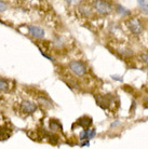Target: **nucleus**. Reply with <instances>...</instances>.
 I'll return each instance as SVG.
<instances>
[{
  "instance_id": "obj_19",
  "label": "nucleus",
  "mask_w": 148,
  "mask_h": 149,
  "mask_svg": "<svg viewBox=\"0 0 148 149\" xmlns=\"http://www.w3.org/2000/svg\"><path fill=\"white\" fill-rule=\"evenodd\" d=\"M90 146V142H89V139H88V141H87V139H85L84 142L82 143L81 144V147H89Z\"/></svg>"
},
{
  "instance_id": "obj_1",
  "label": "nucleus",
  "mask_w": 148,
  "mask_h": 149,
  "mask_svg": "<svg viewBox=\"0 0 148 149\" xmlns=\"http://www.w3.org/2000/svg\"><path fill=\"white\" fill-rule=\"evenodd\" d=\"M94 9L100 14L108 15L112 11V6L105 0H95L94 1Z\"/></svg>"
},
{
  "instance_id": "obj_4",
  "label": "nucleus",
  "mask_w": 148,
  "mask_h": 149,
  "mask_svg": "<svg viewBox=\"0 0 148 149\" xmlns=\"http://www.w3.org/2000/svg\"><path fill=\"white\" fill-rule=\"evenodd\" d=\"M27 29H28V33L30 34V36L37 38V39H42L45 36V30L42 29L41 27L37 26V25H28Z\"/></svg>"
},
{
  "instance_id": "obj_9",
  "label": "nucleus",
  "mask_w": 148,
  "mask_h": 149,
  "mask_svg": "<svg viewBox=\"0 0 148 149\" xmlns=\"http://www.w3.org/2000/svg\"><path fill=\"white\" fill-rule=\"evenodd\" d=\"M79 12L83 16H88V17L93 15V10L90 7H88V6H81V7H79Z\"/></svg>"
},
{
  "instance_id": "obj_21",
  "label": "nucleus",
  "mask_w": 148,
  "mask_h": 149,
  "mask_svg": "<svg viewBox=\"0 0 148 149\" xmlns=\"http://www.w3.org/2000/svg\"><path fill=\"white\" fill-rule=\"evenodd\" d=\"M119 124H120V121H115L114 123H111L110 127H117V125H119Z\"/></svg>"
},
{
  "instance_id": "obj_5",
  "label": "nucleus",
  "mask_w": 148,
  "mask_h": 149,
  "mask_svg": "<svg viewBox=\"0 0 148 149\" xmlns=\"http://www.w3.org/2000/svg\"><path fill=\"white\" fill-rule=\"evenodd\" d=\"M21 110L26 115H30L37 110V105L30 101H23L21 103Z\"/></svg>"
},
{
  "instance_id": "obj_3",
  "label": "nucleus",
  "mask_w": 148,
  "mask_h": 149,
  "mask_svg": "<svg viewBox=\"0 0 148 149\" xmlns=\"http://www.w3.org/2000/svg\"><path fill=\"white\" fill-rule=\"evenodd\" d=\"M126 24H128V27H129L130 31L133 35H136V36L142 34V31L144 29L143 24H142V22L138 19H131Z\"/></svg>"
},
{
  "instance_id": "obj_20",
  "label": "nucleus",
  "mask_w": 148,
  "mask_h": 149,
  "mask_svg": "<svg viewBox=\"0 0 148 149\" xmlns=\"http://www.w3.org/2000/svg\"><path fill=\"white\" fill-rule=\"evenodd\" d=\"M111 78L117 81H122V78H119V76H111Z\"/></svg>"
},
{
  "instance_id": "obj_17",
  "label": "nucleus",
  "mask_w": 148,
  "mask_h": 149,
  "mask_svg": "<svg viewBox=\"0 0 148 149\" xmlns=\"http://www.w3.org/2000/svg\"><path fill=\"white\" fill-rule=\"evenodd\" d=\"M96 135V130L95 129H92V130H89V139L93 138Z\"/></svg>"
},
{
  "instance_id": "obj_16",
  "label": "nucleus",
  "mask_w": 148,
  "mask_h": 149,
  "mask_svg": "<svg viewBox=\"0 0 148 149\" xmlns=\"http://www.w3.org/2000/svg\"><path fill=\"white\" fill-rule=\"evenodd\" d=\"M141 57H142V60H143V62H144V64L148 68V54H142Z\"/></svg>"
},
{
  "instance_id": "obj_13",
  "label": "nucleus",
  "mask_w": 148,
  "mask_h": 149,
  "mask_svg": "<svg viewBox=\"0 0 148 149\" xmlns=\"http://www.w3.org/2000/svg\"><path fill=\"white\" fill-rule=\"evenodd\" d=\"M137 2L140 4V7L145 13H147L148 14V2L147 0H137Z\"/></svg>"
},
{
  "instance_id": "obj_6",
  "label": "nucleus",
  "mask_w": 148,
  "mask_h": 149,
  "mask_svg": "<svg viewBox=\"0 0 148 149\" xmlns=\"http://www.w3.org/2000/svg\"><path fill=\"white\" fill-rule=\"evenodd\" d=\"M95 101L102 109H107L111 104V97L109 95H96Z\"/></svg>"
},
{
  "instance_id": "obj_2",
  "label": "nucleus",
  "mask_w": 148,
  "mask_h": 149,
  "mask_svg": "<svg viewBox=\"0 0 148 149\" xmlns=\"http://www.w3.org/2000/svg\"><path fill=\"white\" fill-rule=\"evenodd\" d=\"M68 67H69L71 72L76 74L77 77H82L87 74V66L80 61H71L68 65Z\"/></svg>"
},
{
  "instance_id": "obj_12",
  "label": "nucleus",
  "mask_w": 148,
  "mask_h": 149,
  "mask_svg": "<svg viewBox=\"0 0 148 149\" xmlns=\"http://www.w3.org/2000/svg\"><path fill=\"white\" fill-rule=\"evenodd\" d=\"M10 88V82L8 79L0 77V91H8Z\"/></svg>"
},
{
  "instance_id": "obj_10",
  "label": "nucleus",
  "mask_w": 148,
  "mask_h": 149,
  "mask_svg": "<svg viewBox=\"0 0 148 149\" xmlns=\"http://www.w3.org/2000/svg\"><path fill=\"white\" fill-rule=\"evenodd\" d=\"M37 101H38V103L39 104H41L42 106H45V107H47V108H51L52 106V102L50 101V100H48L47 97H45V96H39L37 98Z\"/></svg>"
},
{
  "instance_id": "obj_7",
  "label": "nucleus",
  "mask_w": 148,
  "mask_h": 149,
  "mask_svg": "<svg viewBox=\"0 0 148 149\" xmlns=\"http://www.w3.org/2000/svg\"><path fill=\"white\" fill-rule=\"evenodd\" d=\"M77 124L79 127H83V129H89V127L92 125V119H91L90 117L84 116V117H81L80 119H78Z\"/></svg>"
},
{
  "instance_id": "obj_14",
  "label": "nucleus",
  "mask_w": 148,
  "mask_h": 149,
  "mask_svg": "<svg viewBox=\"0 0 148 149\" xmlns=\"http://www.w3.org/2000/svg\"><path fill=\"white\" fill-rule=\"evenodd\" d=\"M89 130L90 129H83L80 135H79V138L80 141H85V139H89Z\"/></svg>"
},
{
  "instance_id": "obj_15",
  "label": "nucleus",
  "mask_w": 148,
  "mask_h": 149,
  "mask_svg": "<svg viewBox=\"0 0 148 149\" xmlns=\"http://www.w3.org/2000/svg\"><path fill=\"white\" fill-rule=\"evenodd\" d=\"M7 10H8L7 3L0 0V12H4V11H7Z\"/></svg>"
},
{
  "instance_id": "obj_18",
  "label": "nucleus",
  "mask_w": 148,
  "mask_h": 149,
  "mask_svg": "<svg viewBox=\"0 0 148 149\" xmlns=\"http://www.w3.org/2000/svg\"><path fill=\"white\" fill-rule=\"evenodd\" d=\"M65 1H66L68 4H78V3H80L81 0H65Z\"/></svg>"
},
{
  "instance_id": "obj_8",
  "label": "nucleus",
  "mask_w": 148,
  "mask_h": 149,
  "mask_svg": "<svg viewBox=\"0 0 148 149\" xmlns=\"http://www.w3.org/2000/svg\"><path fill=\"white\" fill-rule=\"evenodd\" d=\"M49 127H50V130H51L52 132H57V131L63 130V127H62L61 122H59V120H56V119H51V120H50Z\"/></svg>"
},
{
  "instance_id": "obj_11",
  "label": "nucleus",
  "mask_w": 148,
  "mask_h": 149,
  "mask_svg": "<svg viewBox=\"0 0 148 149\" xmlns=\"http://www.w3.org/2000/svg\"><path fill=\"white\" fill-rule=\"evenodd\" d=\"M116 10H117V12H118L121 16H128V15L131 14V11H130V10L126 9V8L122 7V6H120V4H117V6H116Z\"/></svg>"
}]
</instances>
